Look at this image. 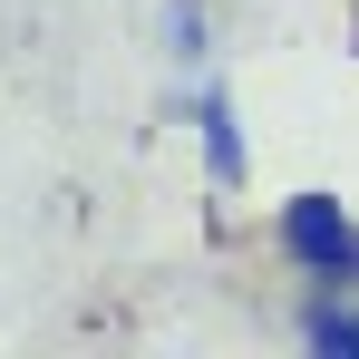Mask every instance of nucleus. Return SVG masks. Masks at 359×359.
I'll list each match as a JSON object with an SVG mask.
<instances>
[{
  "instance_id": "f03ea898",
  "label": "nucleus",
  "mask_w": 359,
  "mask_h": 359,
  "mask_svg": "<svg viewBox=\"0 0 359 359\" xmlns=\"http://www.w3.org/2000/svg\"><path fill=\"white\" fill-rule=\"evenodd\" d=\"M194 126H204V165H214L224 184H243V126H233V97H224V88H204V97H194Z\"/></svg>"
},
{
  "instance_id": "f257e3e1",
  "label": "nucleus",
  "mask_w": 359,
  "mask_h": 359,
  "mask_svg": "<svg viewBox=\"0 0 359 359\" xmlns=\"http://www.w3.org/2000/svg\"><path fill=\"white\" fill-rule=\"evenodd\" d=\"M282 252H292L301 272H320V282H350L359 272V224L330 194H292L282 204Z\"/></svg>"
},
{
  "instance_id": "7ed1b4c3",
  "label": "nucleus",
  "mask_w": 359,
  "mask_h": 359,
  "mask_svg": "<svg viewBox=\"0 0 359 359\" xmlns=\"http://www.w3.org/2000/svg\"><path fill=\"white\" fill-rule=\"evenodd\" d=\"M301 340L320 359H359V301H311L301 311Z\"/></svg>"
},
{
  "instance_id": "20e7f679",
  "label": "nucleus",
  "mask_w": 359,
  "mask_h": 359,
  "mask_svg": "<svg viewBox=\"0 0 359 359\" xmlns=\"http://www.w3.org/2000/svg\"><path fill=\"white\" fill-rule=\"evenodd\" d=\"M175 49H184V59H204V10H194V0H175Z\"/></svg>"
}]
</instances>
